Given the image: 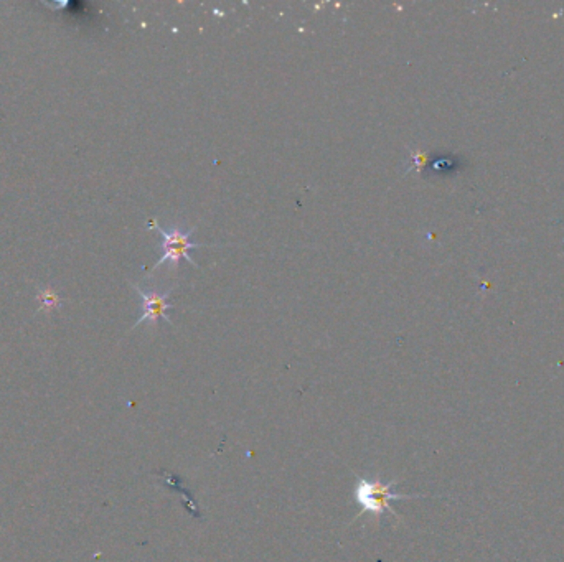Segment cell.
I'll use <instances>...</instances> for the list:
<instances>
[{"label": "cell", "mask_w": 564, "mask_h": 562, "mask_svg": "<svg viewBox=\"0 0 564 562\" xmlns=\"http://www.w3.org/2000/svg\"><path fill=\"white\" fill-rule=\"evenodd\" d=\"M396 485H398L396 481H383L380 477H373V479L358 477L354 497L356 504L361 508V515L372 513L373 516L381 518L386 513H390V515L398 518L396 511L391 508V502H395V499H409L413 497L398 493L395 490Z\"/></svg>", "instance_id": "obj_1"}, {"label": "cell", "mask_w": 564, "mask_h": 562, "mask_svg": "<svg viewBox=\"0 0 564 562\" xmlns=\"http://www.w3.org/2000/svg\"><path fill=\"white\" fill-rule=\"evenodd\" d=\"M37 300H38V311L42 312H51L60 305L58 295H56L51 289H40Z\"/></svg>", "instance_id": "obj_4"}, {"label": "cell", "mask_w": 564, "mask_h": 562, "mask_svg": "<svg viewBox=\"0 0 564 562\" xmlns=\"http://www.w3.org/2000/svg\"><path fill=\"white\" fill-rule=\"evenodd\" d=\"M411 157H413V167H416V168H421L427 162V156L424 152H420V150L413 152Z\"/></svg>", "instance_id": "obj_5"}, {"label": "cell", "mask_w": 564, "mask_h": 562, "mask_svg": "<svg viewBox=\"0 0 564 562\" xmlns=\"http://www.w3.org/2000/svg\"><path fill=\"white\" fill-rule=\"evenodd\" d=\"M149 226L156 228L158 233L162 234V242H160V249L162 256L160 259L157 261V264L154 265V269H157L158 265L164 263H172V265H179L180 259H185L187 263H190L192 265H195V261L192 259L190 251L197 249V247H204L205 245L201 242H192L190 236L193 233V229H187V231H180L179 228H174L172 231H165L164 228H160L158 224L154 223V221H149Z\"/></svg>", "instance_id": "obj_2"}, {"label": "cell", "mask_w": 564, "mask_h": 562, "mask_svg": "<svg viewBox=\"0 0 564 562\" xmlns=\"http://www.w3.org/2000/svg\"><path fill=\"white\" fill-rule=\"evenodd\" d=\"M134 289L140 295V297H142V307H144L142 317L135 322L134 329L144 322L152 323L154 327H157L158 320H165L167 323H170V318H169V315H167V311H169V308H174V305L167 302V299H169V295L172 294L170 290L165 292V294H158V292H154V290H151V292L144 290L142 287H139L135 284H134Z\"/></svg>", "instance_id": "obj_3"}]
</instances>
